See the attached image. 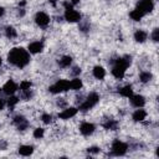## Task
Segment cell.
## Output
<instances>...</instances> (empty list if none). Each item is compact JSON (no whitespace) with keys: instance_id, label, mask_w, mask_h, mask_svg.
Wrapping results in <instances>:
<instances>
[{"instance_id":"cell-1","label":"cell","mask_w":159,"mask_h":159,"mask_svg":"<svg viewBox=\"0 0 159 159\" xmlns=\"http://www.w3.org/2000/svg\"><path fill=\"white\" fill-rule=\"evenodd\" d=\"M7 61L19 68H24L30 62V53L22 47H14L7 55Z\"/></svg>"},{"instance_id":"cell-2","label":"cell","mask_w":159,"mask_h":159,"mask_svg":"<svg viewBox=\"0 0 159 159\" xmlns=\"http://www.w3.org/2000/svg\"><path fill=\"white\" fill-rule=\"evenodd\" d=\"M130 62H132L130 56H123V57L117 58L113 67H112V75L116 78H123V76L125 73V70L130 65Z\"/></svg>"},{"instance_id":"cell-3","label":"cell","mask_w":159,"mask_h":159,"mask_svg":"<svg viewBox=\"0 0 159 159\" xmlns=\"http://www.w3.org/2000/svg\"><path fill=\"white\" fill-rule=\"evenodd\" d=\"M98 102H99V96H98V93L92 92V93H89V94L87 96L86 101H84L83 103H81V104H80V111L86 112V111H88V109L93 108Z\"/></svg>"},{"instance_id":"cell-4","label":"cell","mask_w":159,"mask_h":159,"mask_svg":"<svg viewBox=\"0 0 159 159\" xmlns=\"http://www.w3.org/2000/svg\"><path fill=\"white\" fill-rule=\"evenodd\" d=\"M70 89V82L67 80H58L55 84L48 87V91L51 93H61Z\"/></svg>"},{"instance_id":"cell-5","label":"cell","mask_w":159,"mask_h":159,"mask_svg":"<svg viewBox=\"0 0 159 159\" xmlns=\"http://www.w3.org/2000/svg\"><path fill=\"white\" fill-rule=\"evenodd\" d=\"M127 149H128V145L124 142H122L119 139L113 140V143H112V153L114 155H117V157L124 155L127 153Z\"/></svg>"},{"instance_id":"cell-6","label":"cell","mask_w":159,"mask_h":159,"mask_svg":"<svg viewBox=\"0 0 159 159\" xmlns=\"http://www.w3.org/2000/svg\"><path fill=\"white\" fill-rule=\"evenodd\" d=\"M137 9L145 15L154 9V2L153 0H139L137 4Z\"/></svg>"},{"instance_id":"cell-7","label":"cell","mask_w":159,"mask_h":159,"mask_svg":"<svg viewBox=\"0 0 159 159\" xmlns=\"http://www.w3.org/2000/svg\"><path fill=\"white\" fill-rule=\"evenodd\" d=\"M35 22H36L40 27H46V26L50 24V17L47 16V14L40 11V12H37L36 16H35Z\"/></svg>"},{"instance_id":"cell-8","label":"cell","mask_w":159,"mask_h":159,"mask_svg":"<svg viewBox=\"0 0 159 159\" xmlns=\"http://www.w3.org/2000/svg\"><path fill=\"white\" fill-rule=\"evenodd\" d=\"M65 19L68 22H77L81 20V15L78 11H76L73 9H68L65 11Z\"/></svg>"},{"instance_id":"cell-9","label":"cell","mask_w":159,"mask_h":159,"mask_svg":"<svg viewBox=\"0 0 159 159\" xmlns=\"http://www.w3.org/2000/svg\"><path fill=\"white\" fill-rule=\"evenodd\" d=\"M96 127L94 124L89 123V122H83L81 125H80V132L83 134V135H91L93 132H94Z\"/></svg>"},{"instance_id":"cell-10","label":"cell","mask_w":159,"mask_h":159,"mask_svg":"<svg viewBox=\"0 0 159 159\" xmlns=\"http://www.w3.org/2000/svg\"><path fill=\"white\" fill-rule=\"evenodd\" d=\"M77 108H75V107H70V108H66L65 111H62L61 113H58V118H61V119H70V118H72V117H75L76 116V113H77Z\"/></svg>"},{"instance_id":"cell-11","label":"cell","mask_w":159,"mask_h":159,"mask_svg":"<svg viewBox=\"0 0 159 159\" xmlns=\"http://www.w3.org/2000/svg\"><path fill=\"white\" fill-rule=\"evenodd\" d=\"M6 94H12V93H15V91L17 89V84L12 81V80H9L5 84H4V87L1 88Z\"/></svg>"},{"instance_id":"cell-12","label":"cell","mask_w":159,"mask_h":159,"mask_svg":"<svg viewBox=\"0 0 159 159\" xmlns=\"http://www.w3.org/2000/svg\"><path fill=\"white\" fill-rule=\"evenodd\" d=\"M130 103H132V106H134L137 108H142L145 104V98L140 94H135V96L130 97Z\"/></svg>"},{"instance_id":"cell-13","label":"cell","mask_w":159,"mask_h":159,"mask_svg":"<svg viewBox=\"0 0 159 159\" xmlns=\"http://www.w3.org/2000/svg\"><path fill=\"white\" fill-rule=\"evenodd\" d=\"M14 124L17 125L19 130H24V129L27 128L29 122L25 119V117H22V116H16V117H14Z\"/></svg>"},{"instance_id":"cell-14","label":"cell","mask_w":159,"mask_h":159,"mask_svg":"<svg viewBox=\"0 0 159 159\" xmlns=\"http://www.w3.org/2000/svg\"><path fill=\"white\" fill-rule=\"evenodd\" d=\"M42 48H43V43L40 42V41H34V42H31L29 45L30 53H39V52L42 51Z\"/></svg>"},{"instance_id":"cell-15","label":"cell","mask_w":159,"mask_h":159,"mask_svg":"<svg viewBox=\"0 0 159 159\" xmlns=\"http://www.w3.org/2000/svg\"><path fill=\"white\" fill-rule=\"evenodd\" d=\"M145 117H147V112L144 109H137L133 113V116H132V118H133L134 122H142V120L145 119Z\"/></svg>"},{"instance_id":"cell-16","label":"cell","mask_w":159,"mask_h":159,"mask_svg":"<svg viewBox=\"0 0 159 159\" xmlns=\"http://www.w3.org/2000/svg\"><path fill=\"white\" fill-rule=\"evenodd\" d=\"M118 92H119V94H120L122 97L130 98V97L133 96V88H132V86H130V84H127V86L122 87V88H120Z\"/></svg>"},{"instance_id":"cell-17","label":"cell","mask_w":159,"mask_h":159,"mask_svg":"<svg viewBox=\"0 0 159 159\" xmlns=\"http://www.w3.org/2000/svg\"><path fill=\"white\" fill-rule=\"evenodd\" d=\"M34 153V147L32 145H21L19 148V154L24 157H29Z\"/></svg>"},{"instance_id":"cell-18","label":"cell","mask_w":159,"mask_h":159,"mask_svg":"<svg viewBox=\"0 0 159 159\" xmlns=\"http://www.w3.org/2000/svg\"><path fill=\"white\" fill-rule=\"evenodd\" d=\"M147 37H148V34L145 31H143V30H137L134 32V40L137 42H140L142 43V42H144L147 40Z\"/></svg>"},{"instance_id":"cell-19","label":"cell","mask_w":159,"mask_h":159,"mask_svg":"<svg viewBox=\"0 0 159 159\" xmlns=\"http://www.w3.org/2000/svg\"><path fill=\"white\" fill-rule=\"evenodd\" d=\"M93 76L97 78V80H103L104 76H106V70L102 67V66H96L93 68Z\"/></svg>"},{"instance_id":"cell-20","label":"cell","mask_w":159,"mask_h":159,"mask_svg":"<svg viewBox=\"0 0 159 159\" xmlns=\"http://www.w3.org/2000/svg\"><path fill=\"white\" fill-rule=\"evenodd\" d=\"M129 16H130V19H132V20H134V21H139V20H140V19L144 16V14H143L142 11H139V10L135 7L133 11H130Z\"/></svg>"},{"instance_id":"cell-21","label":"cell","mask_w":159,"mask_h":159,"mask_svg":"<svg viewBox=\"0 0 159 159\" xmlns=\"http://www.w3.org/2000/svg\"><path fill=\"white\" fill-rule=\"evenodd\" d=\"M58 63H60L61 67H68V66L72 63V57H71V56H62V57L60 58Z\"/></svg>"},{"instance_id":"cell-22","label":"cell","mask_w":159,"mask_h":159,"mask_svg":"<svg viewBox=\"0 0 159 159\" xmlns=\"http://www.w3.org/2000/svg\"><path fill=\"white\" fill-rule=\"evenodd\" d=\"M152 78H153V75H152L150 72H147V71H143V72H140V75H139V80H140V82H143V83L149 82Z\"/></svg>"},{"instance_id":"cell-23","label":"cell","mask_w":159,"mask_h":159,"mask_svg":"<svg viewBox=\"0 0 159 159\" xmlns=\"http://www.w3.org/2000/svg\"><path fill=\"white\" fill-rule=\"evenodd\" d=\"M103 127H104L106 129L116 130L117 127H118V122H117V120H113V119H108L106 123H103Z\"/></svg>"},{"instance_id":"cell-24","label":"cell","mask_w":159,"mask_h":159,"mask_svg":"<svg viewBox=\"0 0 159 159\" xmlns=\"http://www.w3.org/2000/svg\"><path fill=\"white\" fill-rule=\"evenodd\" d=\"M82 87V81L80 80V78H73L71 82H70V88L71 89H75V91H77V89H80Z\"/></svg>"},{"instance_id":"cell-25","label":"cell","mask_w":159,"mask_h":159,"mask_svg":"<svg viewBox=\"0 0 159 159\" xmlns=\"http://www.w3.org/2000/svg\"><path fill=\"white\" fill-rule=\"evenodd\" d=\"M5 34H6V36H7L9 39H14V37L17 36V32H16V30H15L12 26H7L6 30H5Z\"/></svg>"},{"instance_id":"cell-26","label":"cell","mask_w":159,"mask_h":159,"mask_svg":"<svg viewBox=\"0 0 159 159\" xmlns=\"http://www.w3.org/2000/svg\"><path fill=\"white\" fill-rule=\"evenodd\" d=\"M31 86H32V83H31L30 81H22V82L20 83V89H21V91H26V89H30Z\"/></svg>"},{"instance_id":"cell-27","label":"cell","mask_w":159,"mask_h":159,"mask_svg":"<svg viewBox=\"0 0 159 159\" xmlns=\"http://www.w3.org/2000/svg\"><path fill=\"white\" fill-rule=\"evenodd\" d=\"M43 133H45V130H43L42 128H36V129L34 130V138L40 139V138L43 137Z\"/></svg>"},{"instance_id":"cell-28","label":"cell","mask_w":159,"mask_h":159,"mask_svg":"<svg viewBox=\"0 0 159 159\" xmlns=\"http://www.w3.org/2000/svg\"><path fill=\"white\" fill-rule=\"evenodd\" d=\"M17 102H19V97L11 96V97H9V98H7V106H9V107H14Z\"/></svg>"},{"instance_id":"cell-29","label":"cell","mask_w":159,"mask_h":159,"mask_svg":"<svg viewBox=\"0 0 159 159\" xmlns=\"http://www.w3.org/2000/svg\"><path fill=\"white\" fill-rule=\"evenodd\" d=\"M41 119H42L43 123L48 124V123H51V120H52V116H51V114H47V113H43V114L41 116Z\"/></svg>"},{"instance_id":"cell-30","label":"cell","mask_w":159,"mask_h":159,"mask_svg":"<svg viewBox=\"0 0 159 159\" xmlns=\"http://www.w3.org/2000/svg\"><path fill=\"white\" fill-rule=\"evenodd\" d=\"M152 39L154 42H158L159 41V29H154L153 32H152Z\"/></svg>"},{"instance_id":"cell-31","label":"cell","mask_w":159,"mask_h":159,"mask_svg":"<svg viewBox=\"0 0 159 159\" xmlns=\"http://www.w3.org/2000/svg\"><path fill=\"white\" fill-rule=\"evenodd\" d=\"M31 96H32V93H31V91L30 89H26V91H22V98L26 101V99H30L31 98Z\"/></svg>"},{"instance_id":"cell-32","label":"cell","mask_w":159,"mask_h":159,"mask_svg":"<svg viewBox=\"0 0 159 159\" xmlns=\"http://www.w3.org/2000/svg\"><path fill=\"white\" fill-rule=\"evenodd\" d=\"M87 152L92 153V154H97V153H99V148L98 147H91V148H87Z\"/></svg>"},{"instance_id":"cell-33","label":"cell","mask_w":159,"mask_h":159,"mask_svg":"<svg viewBox=\"0 0 159 159\" xmlns=\"http://www.w3.org/2000/svg\"><path fill=\"white\" fill-rule=\"evenodd\" d=\"M72 73H73V75H80V73H81V68L75 67V68H73V71H72Z\"/></svg>"},{"instance_id":"cell-34","label":"cell","mask_w":159,"mask_h":159,"mask_svg":"<svg viewBox=\"0 0 159 159\" xmlns=\"http://www.w3.org/2000/svg\"><path fill=\"white\" fill-rule=\"evenodd\" d=\"M4 12H5V9H4L2 6H0V17L4 15Z\"/></svg>"},{"instance_id":"cell-35","label":"cell","mask_w":159,"mask_h":159,"mask_svg":"<svg viewBox=\"0 0 159 159\" xmlns=\"http://www.w3.org/2000/svg\"><path fill=\"white\" fill-rule=\"evenodd\" d=\"M80 1H81V0H71V4H72V5H76V4H78Z\"/></svg>"},{"instance_id":"cell-36","label":"cell","mask_w":159,"mask_h":159,"mask_svg":"<svg viewBox=\"0 0 159 159\" xmlns=\"http://www.w3.org/2000/svg\"><path fill=\"white\" fill-rule=\"evenodd\" d=\"M2 108H4V101H2L1 98H0V111H1Z\"/></svg>"},{"instance_id":"cell-37","label":"cell","mask_w":159,"mask_h":159,"mask_svg":"<svg viewBox=\"0 0 159 159\" xmlns=\"http://www.w3.org/2000/svg\"><path fill=\"white\" fill-rule=\"evenodd\" d=\"M48 2H51L52 5H56V2H57V0H48Z\"/></svg>"},{"instance_id":"cell-38","label":"cell","mask_w":159,"mask_h":159,"mask_svg":"<svg viewBox=\"0 0 159 159\" xmlns=\"http://www.w3.org/2000/svg\"><path fill=\"white\" fill-rule=\"evenodd\" d=\"M1 62H2V61H1V58H0V66H1Z\"/></svg>"},{"instance_id":"cell-39","label":"cell","mask_w":159,"mask_h":159,"mask_svg":"<svg viewBox=\"0 0 159 159\" xmlns=\"http://www.w3.org/2000/svg\"><path fill=\"white\" fill-rule=\"evenodd\" d=\"M0 91H1V88H0Z\"/></svg>"}]
</instances>
